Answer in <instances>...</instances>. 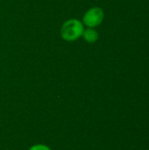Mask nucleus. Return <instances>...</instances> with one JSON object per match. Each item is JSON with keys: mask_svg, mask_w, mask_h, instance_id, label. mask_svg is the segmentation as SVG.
I'll return each instance as SVG.
<instances>
[{"mask_svg": "<svg viewBox=\"0 0 149 150\" xmlns=\"http://www.w3.org/2000/svg\"><path fill=\"white\" fill-rule=\"evenodd\" d=\"M84 27L83 22L76 18H70L65 21L61 28V38L66 41H75L82 37Z\"/></svg>", "mask_w": 149, "mask_h": 150, "instance_id": "obj_1", "label": "nucleus"}, {"mask_svg": "<svg viewBox=\"0 0 149 150\" xmlns=\"http://www.w3.org/2000/svg\"><path fill=\"white\" fill-rule=\"evenodd\" d=\"M28 150H51V149L44 144H36L32 146Z\"/></svg>", "mask_w": 149, "mask_h": 150, "instance_id": "obj_4", "label": "nucleus"}, {"mask_svg": "<svg viewBox=\"0 0 149 150\" xmlns=\"http://www.w3.org/2000/svg\"><path fill=\"white\" fill-rule=\"evenodd\" d=\"M105 18V12L100 7L95 6L89 9L83 17V24L88 27L94 28L99 25Z\"/></svg>", "mask_w": 149, "mask_h": 150, "instance_id": "obj_2", "label": "nucleus"}, {"mask_svg": "<svg viewBox=\"0 0 149 150\" xmlns=\"http://www.w3.org/2000/svg\"><path fill=\"white\" fill-rule=\"evenodd\" d=\"M82 37H83V38L84 39V40L87 41L88 43L93 44V43H95L96 41H97V40H98V38H99V35H98L97 31H96V30L93 29V28L89 27V28L83 30V33Z\"/></svg>", "mask_w": 149, "mask_h": 150, "instance_id": "obj_3", "label": "nucleus"}]
</instances>
